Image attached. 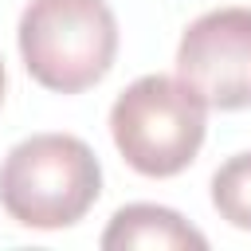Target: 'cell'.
Returning <instances> with one entry per match:
<instances>
[{"instance_id": "obj_1", "label": "cell", "mask_w": 251, "mask_h": 251, "mask_svg": "<svg viewBox=\"0 0 251 251\" xmlns=\"http://www.w3.org/2000/svg\"><path fill=\"white\" fill-rule=\"evenodd\" d=\"M102 192V165L82 137L35 133L0 165V204L24 227H71Z\"/></svg>"}, {"instance_id": "obj_2", "label": "cell", "mask_w": 251, "mask_h": 251, "mask_svg": "<svg viewBox=\"0 0 251 251\" xmlns=\"http://www.w3.org/2000/svg\"><path fill=\"white\" fill-rule=\"evenodd\" d=\"M20 55L39 86L78 94L114 67L118 20L106 0H31L20 16Z\"/></svg>"}, {"instance_id": "obj_3", "label": "cell", "mask_w": 251, "mask_h": 251, "mask_svg": "<svg viewBox=\"0 0 251 251\" xmlns=\"http://www.w3.org/2000/svg\"><path fill=\"white\" fill-rule=\"evenodd\" d=\"M204 129L208 106L169 75L129 82L110 110L114 145L141 176H176L188 169L204 145Z\"/></svg>"}, {"instance_id": "obj_4", "label": "cell", "mask_w": 251, "mask_h": 251, "mask_svg": "<svg viewBox=\"0 0 251 251\" xmlns=\"http://www.w3.org/2000/svg\"><path fill=\"white\" fill-rule=\"evenodd\" d=\"M176 78L212 110L251 106V8H216L188 24Z\"/></svg>"}, {"instance_id": "obj_5", "label": "cell", "mask_w": 251, "mask_h": 251, "mask_svg": "<svg viewBox=\"0 0 251 251\" xmlns=\"http://www.w3.org/2000/svg\"><path fill=\"white\" fill-rule=\"evenodd\" d=\"M106 251H126V247H149V251H173V247H196L204 251L208 239L173 208L161 204H126L114 212L110 227L102 231Z\"/></svg>"}, {"instance_id": "obj_6", "label": "cell", "mask_w": 251, "mask_h": 251, "mask_svg": "<svg viewBox=\"0 0 251 251\" xmlns=\"http://www.w3.org/2000/svg\"><path fill=\"white\" fill-rule=\"evenodd\" d=\"M212 204L231 224L251 231V153H235L212 176Z\"/></svg>"}, {"instance_id": "obj_7", "label": "cell", "mask_w": 251, "mask_h": 251, "mask_svg": "<svg viewBox=\"0 0 251 251\" xmlns=\"http://www.w3.org/2000/svg\"><path fill=\"white\" fill-rule=\"evenodd\" d=\"M0 102H4V63H0Z\"/></svg>"}]
</instances>
